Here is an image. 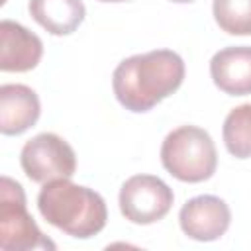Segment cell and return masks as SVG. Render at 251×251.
<instances>
[{
  "instance_id": "14",
  "label": "cell",
  "mask_w": 251,
  "mask_h": 251,
  "mask_svg": "<svg viewBox=\"0 0 251 251\" xmlns=\"http://www.w3.org/2000/svg\"><path fill=\"white\" fill-rule=\"evenodd\" d=\"M169 2H175V4H190L194 0H169Z\"/></svg>"
},
{
  "instance_id": "7",
  "label": "cell",
  "mask_w": 251,
  "mask_h": 251,
  "mask_svg": "<svg viewBox=\"0 0 251 251\" xmlns=\"http://www.w3.org/2000/svg\"><path fill=\"white\" fill-rule=\"evenodd\" d=\"M180 229L184 235L196 241H216L220 239L229 224L231 212L226 200L212 194H202L186 200L178 212Z\"/></svg>"
},
{
  "instance_id": "3",
  "label": "cell",
  "mask_w": 251,
  "mask_h": 251,
  "mask_svg": "<svg viewBox=\"0 0 251 251\" xmlns=\"http://www.w3.org/2000/svg\"><path fill=\"white\" fill-rule=\"evenodd\" d=\"M161 163L176 180L202 182L216 173L218 153L206 129L198 126H180L165 137L161 145Z\"/></svg>"
},
{
  "instance_id": "4",
  "label": "cell",
  "mask_w": 251,
  "mask_h": 251,
  "mask_svg": "<svg viewBox=\"0 0 251 251\" xmlns=\"http://www.w3.org/2000/svg\"><path fill=\"white\" fill-rule=\"evenodd\" d=\"M0 249H55V243L41 233L29 216L22 184L10 176H2L0 180Z\"/></svg>"
},
{
  "instance_id": "5",
  "label": "cell",
  "mask_w": 251,
  "mask_h": 251,
  "mask_svg": "<svg viewBox=\"0 0 251 251\" xmlns=\"http://www.w3.org/2000/svg\"><path fill=\"white\" fill-rule=\"evenodd\" d=\"M20 163L29 180L45 184L57 178H71L76 171V155L73 147L57 133H37L20 153Z\"/></svg>"
},
{
  "instance_id": "15",
  "label": "cell",
  "mask_w": 251,
  "mask_h": 251,
  "mask_svg": "<svg viewBox=\"0 0 251 251\" xmlns=\"http://www.w3.org/2000/svg\"><path fill=\"white\" fill-rule=\"evenodd\" d=\"M100 2H126V0H100Z\"/></svg>"
},
{
  "instance_id": "9",
  "label": "cell",
  "mask_w": 251,
  "mask_h": 251,
  "mask_svg": "<svg viewBox=\"0 0 251 251\" xmlns=\"http://www.w3.org/2000/svg\"><path fill=\"white\" fill-rule=\"evenodd\" d=\"M41 106L33 88L25 84L0 86V131L4 135H20L35 126Z\"/></svg>"
},
{
  "instance_id": "6",
  "label": "cell",
  "mask_w": 251,
  "mask_h": 251,
  "mask_svg": "<svg viewBox=\"0 0 251 251\" xmlns=\"http://www.w3.org/2000/svg\"><path fill=\"white\" fill-rule=\"evenodd\" d=\"M120 212L126 220L149 226L163 220L173 208L175 194L165 180L153 175L129 176L120 188Z\"/></svg>"
},
{
  "instance_id": "1",
  "label": "cell",
  "mask_w": 251,
  "mask_h": 251,
  "mask_svg": "<svg viewBox=\"0 0 251 251\" xmlns=\"http://www.w3.org/2000/svg\"><path fill=\"white\" fill-rule=\"evenodd\" d=\"M184 80V61L171 49H153L124 59L112 75L118 102L135 114L149 112Z\"/></svg>"
},
{
  "instance_id": "12",
  "label": "cell",
  "mask_w": 251,
  "mask_h": 251,
  "mask_svg": "<svg viewBox=\"0 0 251 251\" xmlns=\"http://www.w3.org/2000/svg\"><path fill=\"white\" fill-rule=\"evenodd\" d=\"M224 143L235 159L251 157V104L233 108L224 120Z\"/></svg>"
},
{
  "instance_id": "8",
  "label": "cell",
  "mask_w": 251,
  "mask_h": 251,
  "mask_svg": "<svg viewBox=\"0 0 251 251\" xmlns=\"http://www.w3.org/2000/svg\"><path fill=\"white\" fill-rule=\"evenodd\" d=\"M43 55L41 39L18 22H0V71L25 73L37 67Z\"/></svg>"
},
{
  "instance_id": "11",
  "label": "cell",
  "mask_w": 251,
  "mask_h": 251,
  "mask_svg": "<svg viewBox=\"0 0 251 251\" xmlns=\"http://www.w3.org/2000/svg\"><path fill=\"white\" fill-rule=\"evenodd\" d=\"M31 18L51 35H69L84 20L82 0H29Z\"/></svg>"
},
{
  "instance_id": "13",
  "label": "cell",
  "mask_w": 251,
  "mask_h": 251,
  "mask_svg": "<svg viewBox=\"0 0 251 251\" xmlns=\"http://www.w3.org/2000/svg\"><path fill=\"white\" fill-rule=\"evenodd\" d=\"M212 14L222 31L251 35V0H214Z\"/></svg>"
},
{
  "instance_id": "10",
  "label": "cell",
  "mask_w": 251,
  "mask_h": 251,
  "mask_svg": "<svg viewBox=\"0 0 251 251\" xmlns=\"http://www.w3.org/2000/svg\"><path fill=\"white\" fill-rule=\"evenodd\" d=\"M210 75L214 84L229 96L251 94V47L220 49L210 61Z\"/></svg>"
},
{
  "instance_id": "2",
  "label": "cell",
  "mask_w": 251,
  "mask_h": 251,
  "mask_svg": "<svg viewBox=\"0 0 251 251\" xmlns=\"http://www.w3.org/2000/svg\"><path fill=\"white\" fill-rule=\"evenodd\" d=\"M37 208L47 224L76 239L100 233L108 220L104 198L88 186L71 182V178L45 182L37 196Z\"/></svg>"
}]
</instances>
